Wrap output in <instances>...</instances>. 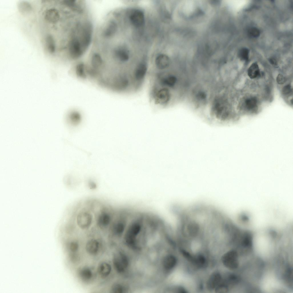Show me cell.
Masks as SVG:
<instances>
[{"label": "cell", "mask_w": 293, "mask_h": 293, "mask_svg": "<svg viewBox=\"0 0 293 293\" xmlns=\"http://www.w3.org/2000/svg\"><path fill=\"white\" fill-rule=\"evenodd\" d=\"M112 290L113 293H121L122 292L123 288L120 285L118 284H116L112 286Z\"/></svg>", "instance_id": "17"}, {"label": "cell", "mask_w": 293, "mask_h": 293, "mask_svg": "<svg viewBox=\"0 0 293 293\" xmlns=\"http://www.w3.org/2000/svg\"><path fill=\"white\" fill-rule=\"evenodd\" d=\"M270 63L272 65L277 66V62L276 60L273 58H270L269 59Z\"/></svg>", "instance_id": "23"}, {"label": "cell", "mask_w": 293, "mask_h": 293, "mask_svg": "<svg viewBox=\"0 0 293 293\" xmlns=\"http://www.w3.org/2000/svg\"><path fill=\"white\" fill-rule=\"evenodd\" d=\"M60 16L59 13L56 9L52 8L46 11L45 13L44 18L49 22L54 23L59 20Z\"/></svg>", "instance_id": "5"}, {"label": "cell", "mask_w": 293, "mask_h": 293, "mask_svg": "<svg viewBox=\"0 0 293 293\" xmlns=\"http://www.w3.org/2000/svg\"><path fill=\"white\" fill-rule=\"evenodd\" d=\"M69 119L71 124L73 126H76L80 122L81 117L78 113L74 112L70 114Z\"/></svg>", "instance_id": "13"}, {"label": "cell", "mask_w": 293, "mask_h": 293, "mask_svg": "<svg viewBox=\"0 0 293 293\" xmlns=\"http://www.w3.org/2000/svg\"><path fill=\"white\" fill-rule=\"evenodd\" d=\"M248 34L251 38H256L258 37L260 33L259 29L256 27H252L250 28L248 31Z\"/></svg>", "instance_id": "16"}, {"label": "cell", "mask_w": 293, "mask_h": 293, "mask_svg": "<svg viewBox=\"0 0 293 293\" xmlns=\"http://www.w3.org/2000/svg\"><path fill=\"white\" fill-rule=\"evenodd\" d=\"M98 272L100 276L103 278L107 277L110 274L111 270V267L108 264L102 262L99 266Z\"/></svg>", "instance_id": "7"}, {"label": "cell", "mask_w": 293, "mask_h": 293, "mask_svg": "<svg viewBox=\"0 0 293 293\" xmlns=\"http://www.w3.org/2000/svg\"><path fill=\"white\" fill-rule=\"evenodd\" d=\"M113 263L115 269L118 272H123L127 267L128 264L126 256L121 252L114 255Z\"/></svg>", "instance_id": "3"}, {"label": "cell", "mask_w": 293, "mask_h": 293, "mask_svg": "<svg viewBox=\"0 0 293 293\" xmlns=\"http://www.w3.org/2000/svg\"><path fill=\"white\" fill-rule=\"evenodd\" d=\"M221 280V275L218 272L213 273L207 282V286L210 289H213L219 285Z\"/></svg>", "instance_id": "4"}, {"label": "cell", "mask_w": 293, "mask_h": 293, "mask_svg": "<svg viewBox=\"0 0 293 293\" xmlns=\"http://www.w3.org/2000/svg\"><path fill=\"white\" fill-rule=\"evenodd\" d=\"M249 50L247 48L243 47L238 52V56L241 60L247 62L249 58Z\"/></svg>", "instance_id": "12"}, {"label": "cell", "mask_w": 293, "mask_h": 293, "mask_svg": "<svg viewBox=\"0 0 293 293\" xmlns=\"http://www.w3.org/2000/svg\"><path fill=\"white\" fill-rule=\"evenodd\" d=\"M177 260L174 256L169 255L166 256L163 261V266L167 270H170L173 268L176 265Z\"/></svg>", "instance_id": "10"}, {"label": "cell", "mask_w": 293, "mask_h": 293, "mask_svg": "<svg viewBox=\"0 0 293 293\" xmlns=\"http://www.w3.org/2000/svg\"><path fill=\"white\" fill-rule=\"evenodd\" d=\"M248 74L251 79L255 78L260 75V69L258 65L256 62L252 64L248 70Z\"/></svg>", "instance_id": "8"}, {"label": "cell", "mask_w": 293, "mask_h": 293, "mask_svg": "<svg viewBox=\"0 0 293 293\" xmlns=\"http://www.w3.org/2000/svg\"><path fill=\"white\" fill-rule=\"evenodd\" d=\"M292 91V89L290 84H287L282 89L283 93L285 95H287L290 94Z\"/></svg>", "instance_id": "19"}, {"label": "cell", "mask_w": 293, "mask_h": 293, "mask_svg": "<svg viewBox=\"0 0 293 293\" xmlns=\"http://www.w3.org/2000/svg\"><path fill=\"white\" fill-rule=\"evenodd\" d=\"M99 248V243L96 240L92 239L89 241L86 246V250L89 254L94 255L98 252Z\"/></svg>", "instance_id": "6"}, {"label": "cell", "mask_w": 293, "mask_h": 293, "mask_svg": "<svg viewBox=\"0 0 293 293\" xmlns=\"http://www.w3.org/2000/svg\"><path fill=\"white\" fill-rule=\"evenodd\" d=\"M221 260L224 265L231 270L237 268L239 265L238 254L234 250H230L225 254Z\"/></svg>", "instance_id": "2"}, {"label": "cell", "mask_w": 293, "mask_h": 293, "mask_svg": "<svg viewBox=\"0 0 293 293\" xmlns=\"http://www.w3.org/2000/svg\"><path fill=\"white\" fill-rule=\"evenodd\" d=\"M276 81L279 84H284L286 82V79L284 77L282 74H278L276 77Z\"/></svg>", "instance_id": "22"}, {"label": "cell", "mask_w": 293, "mask_h": 293, "mask_svg": "<svg viewBox=\"0 0 293 293\" xmlns=\"http://www.w3.org/2000/svg\"><path fill=\"white\" fill-rule=\"evenodd\" d=\"M227 290V287L224 285H218L215 288V291L218 293L225 292Z\"/></svg>", "instance_id": "18"}, {"label": "cell", "mask_w": 293, "mask_h": 293, "mask_svg": "<svg viewBox=\"0 0 293 293\" xmlns=\"http://www.w3.org/2000/svg\"><path fill=\"white\" fill-rule=\"evenodd\" d=\"M46 43L47 48L51 53L54 52L55 50V45L54 41L52 36L49 35L47 37Z\"/></svg>", "instance_id": "14"}, {"label": "cell", "mask_w": 293, "mask_h": 293, "mask_svg": "<svg viewBox=\"0 0 293 293\" xmlns=\"http://www.w3.org/2000/svg\"><path fill=\"white\" fill-rule=\"evenodd\" d=\"M78 243L76 242L73 241L70 243V248L71 252H75L78 250Z\"/></svg>", "instance_id": "20"}, {"label": "cell", "mask_w": 293, "mask_h": 293, "mask_svg": "<svg viewBox=\"0 0 293 293\" xmlns=\"http://www.w3.org/2000/svg\"><path fill=\"white\" fill-rule=\"evenodd\" d=\"M89 186L91 189H94L96 187V184L94 182L91 181L89 183Z\"/></svg>", "instance_id": "24"}, {"label": "cell", "mask_w": 293, "mask_h": 293, "mask_svg": "<svg viewBox=\"0 0 293 293\" xmlns=\"http://www.w3.org/2000/svg\"><path fill=\"white\" fill-rule=\"evenodd\" d=\"M257 100L254 97L247 99L245 102L246 107L249 109H252L255 108L257 105Z\"/></svg>", "instance_id": "15"}, {"label": "cell", "mask_w": 293, "mask_h": 293, "mask_svg": "<svg viewBox=\"0 0 293 293\" xmlns=\"http://www.w3.org/2000/svg\"><path fill=\"white\" fill-rule=\"evenodd\" d=\"M242 244L243 246L248 248H250L252 245V237L251 235L248 232L244 234Z\"/></svg>", "instance_id": "11"}, {"label": "cell", "mask_w": 293, "mask_h": 293, "mask_svg": "<svg viewBox=\"0 0 293 293\" xmlns=\"http://www.w3.org/2000/svg\"><path fill=\"white\" fill-rule=\"evenodd\" d=\"M292 270L290 269L287 272L286 274V279L287 282H289L288 283H290V284H291V283L292 284V283L291 282H292Z\"/></svg>", "instance_id": "21"}, {"label": "cell", "mask_w": 293, "mask_h": 293, "mask_svg": "<svg viewBox=\"0 0 293 293\" xmlns=\"http://www.w3.org/2000/svg\"><path fill=\"white\" fill-rule=\"evenodd\" d=\"M78 275L82 280L86 281L91 279L92 276V273L89 268L84 267L79 269Z\"/></svg>", "instance_id": "9"}, {"label": "cell", "mask_w": 293, "mask_h": 293, "mask_svg": "<svg viewBox=\"0 0 293 293\" xmlns=\"http://www.w3.org/2000/svg\"><path fill=\"white\" fill-rule=\"evenodd\" d=\"M120 37L105 41L99 45L103 59L117 74L128 79H134L145 73L148 61L139 54H133L129 46Z\"/></svg>", "instance_id": "1"}, {"label": "cell", "mask_w": 293, "mask_h": 293, "mask_svg": "<svg viewBox=\"0 0 293 293\" xmlns=\"http://www.w3.org/2000/svg\"><path fill=\"white\" fill-rule=\"evenodd\" d=\"M127 14H128V13H127ZM129 24H130V22H129Z\"/></svg>", "instance_id": "25"}]
</instances>
